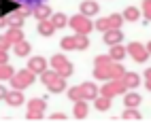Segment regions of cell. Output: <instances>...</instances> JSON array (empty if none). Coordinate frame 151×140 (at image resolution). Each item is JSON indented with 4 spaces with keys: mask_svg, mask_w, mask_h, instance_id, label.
I'll use <instances>...</instances> for the list:
<instances>
[{
    "mask_svg": "<svg viewBox=\"0 0 151 140\" xmlns=\"http://www.w3.org/2000/svg\"><path fill=\"white\" fill-rule=\"evenodd\" d=\"M130 49H132V53H134V57L136 59H140V62H143V59H147V51H145V47H140V45H130Z\"/></svg>",
    "mask_w": 151,
    "mask_h": 140,
    "instance_id": "16",
    "label": "cell"
},
{
    "mask_svg": "<svg viewBox=\"0 0 151 140\" xmlns=\"http://www.w3.org/2000/svg\"><path fill=\"white\" fill-rule=\"evenodd\" d=\"M4 100H6V104H11V106H19L24 102V94H22V89H13V91H6Z\"/></svg>",
    "mask_w": 151,
    "mask_h": 140,
    "instance_id": "7",
    "label": "cell"
},
{
    "mask_svg": "<svg viewBox=\"0 0 151 140\" xmlns=\"http://www.w3.org/2000/svg\"><path fill=\"white\" fill-rule=\"evenodd\" d=\"M53 24H51V19H49V21H47V19H41V21H38V32H41L43 36H51L53 34Z\"/></svg>",
    "mask_w": 151,
    "mask_h": 140,
    "instance_id": "10",
    "label": "cell"
},
{
    "mask_svg": "<svg viewBox=\"0 0 151 140\" xmlns=\"http://www.w3.org/2000/svg\"><path fill=\"white\" fill-rule=\"evenodd\" d=\"M9 62V55H6V49H0V64H6Z\"/></svg>",
    "mask_w": 151,
    "mask_h": 140,
    "instance_id": "30",
    "label": "cell"
},
{
    "mask_svg": "<svg viewBox=\"0 0 151 140\" xmlns=\"http://www.w3.org/2000/svg\"><path fill=\"white\" fill-rule=\"evenodd\" d=\"M98 28H100V30H109V19H100V21H98Z\"/></svg>",
    "mask_w": 151,
    "mask_h": 140,
    "instance_id": "31",
    "label": "cell"
},
{
    "mask_svg": "<svg viewBox=\"0 0 151 140\" xmlns=\"http://www.w3.org/2000/svg\"><path fill=\"white\" fill-rule=\"evenodd\" d=\"M68 98H70V100H75V102H77V100H83L81 87H75V89H70V91H68Z\"/></svg>",
    "mask_w": 151,
    "mask_h": 140,
    "instance_id": "21",
    "label": "cell"
},
{
    "mask_svg": "<svg viewBox=\"0 0 151 140\" xmlns=\"http://www.w3.org/2000/svg\"><path fill=\"white\" fill-rule=\"evenodd\" d=\"M13 47H15V53H17L19 57H26V55L30 53V45H28V43L24 41V38H22V41H17V43H15Z\"/></svg>",
    "mask_w": 151,
    "mask_h": 140,
    "instance_id": "12",
    "label": "cell"
},
{
    "mask_svg": "<svg viewBox=\"0 0 151 140\" xmlns=\"http://www.w3.org/2000/svg\"><path fill=\"white\" fill-rule=\"evenodd\" d=\"M4 96H6V89H4V85H0V100H4Z\"/></svg>",
    "mask_w": 151,
    "mask_h": 140,
    "instance_id": "35",
    "label": "cell"
},
{
    "mask_svg": "<svg viewBox=\"0 0 151 140\" xmlns=\"http://www.w3.org/2000/svg\"><path fill=\"white\" fill-rule=\"evenodd\" d=\"M51 66H53V70L60 74V76H68V74H73V66L68 64V59L64 57V55H53L51 57Z\"/></svg>",
    "mask_w": 151,
    "mask_h": 140,
    "instance_id": "2",
    "label": "cell"
},
{
    "mask_svg": "<svg viewBox=\"0 0 151 140\" xmlns=\"http://www.w3.org/2000/svg\"><path fill=\"white\" fill-rule=\"evenodd\" d=\"M62 49H75V38L73 36L62 38Z\"/></svg>",
    "mask_w": 151,
    "mask_h": 140,
    "instance_id": "24",
    "label": "cell"
},
{
    "mask_svg": "<svg viewBox=\"0 0 151 140\" xmlns=\"http://www.w3.org/2000/svg\"><path fill=\"white\" fill-rule=\"evenodd\" d=\"M51 24H53V28H64V26H66V15L55 13V15L51 17Z\"/></svg>",
    "mask_w": 151,
    "mask_h": 140,
    "instance_id": "18",
    "label": "cell"
},
{
    "mask_svg": "<svg viewBox=\"0 0 151 140\" xmlns=\"http://www.w3.org/2000/svg\"><path fill=\"white\" fill-rule=\"evenodd\" d=\"M24 15H22V11H19V9H17V11H13V13H9L6 15V26H11V28H22L24 26Z\"/></svg>",
    "mask_w": 151,
    "mask_h": 140,
    "instance_id": "6",
    "label": "cell"
},
{
    "mask_svg": "<svg viewBox=\"0 0 151 140\" xmlns=\"http://www.w3.org/2000/svg\"><path fill=\"white\" fill-rule=\"evenodd\" d=\"M109 106H111V100H109V98H100L98 102H96V108H98V111H104V108H109Z\"/></svg>",
    "mask_w": 151,
    "mask_h": 140,
    "instance_id": "23",
    "label": "cell"
},
{
    "mask_svg": "<svg viewBox=\"0 0 151 140\" xmlns=\"http://www.w3.org/2000/svg\"><path fill=\"white\" fill-rule=\"evenodd\" d=\"M51 119H60V121H62V119H66V115H64V113H53Z\"/></svg>",
    "mask_w": 151,
    "mask_h": 140,
    "instance_id": "33",
    "label": "cell"
},
{
    "mask_svg": "<svg viewBox=\"0 0 151 140\" xmlns=\"http://www.w3.org/2000/svg\"><path fill=\"white\" fill-rule=\"evenodd\" d=\"M136 117H138V115H136L134 111H128V113H126V119H136Z\"/></svg>",
    "mask_w": 151,
    "mask_h": 140,
    "instance_id": "34",
    "label": "cell"
},
{
    "mask_svg": "<svg viewBox=\"0 0 151 140\" xmlns=\"http://www.w3.org/2000/svg\"><path fill=\"white\" fill-rule=\"evenodd\" d=\"M96 13H98V4L96 2H89L87 0V2L81 4V15H96Z\"/></svg>",
    "mask_w": 151,
    "mask_h": 140,
    "instance_id": "14",
    "label": "cell"
},
{
    "mask_svg": "<svg viewBox=\"0 0 151 140\" xmlns=\"http://www.w3.org/2000/svg\"><path fill=\"white\" fill-rule=\"evenodd\" d=\"M87 113V104L83 102V100H77V106H75V115L77 117H85Z\"/></svg>",
    "mask_w": 151,
    "mask_h": 140,
    "instance_id": "20",
    "label": "cell"
},
{
    "mask_svg": "<svg viewBox=\"0 0 151 140\" xmlns=\"http://www.w3.org/2000/svg\"><path fill=\"white\" fill-rule=\"evenodd\" d=\"M32 13H34V17L41 21V19H47L49 15H51V9H49L47 4H43V2H38V4H34L32 6Z\"/></svg>",
    "mask_w": 151,
    "mask_h": 140,
    "instance_id": "9",
    "label": "cell"
},
{
    "mask_svg": "<svg viewBox=\"0 0 151 140\" xmlns=\"http://www.w3.org/2000/svg\"><path fill=\"white\" fill-rule=\"evenodd\" d=\"M47 108V102L45 100H30L28 102V119H41L43 117V111Z\"/></svg>",
    "mask_w": 151,
    "mask_h": 140,
    "instance_id": "3",
    "label": "cell"
},
{
    "mask_svg": "<svg viewBox=\"0 0 151 140\" xmlns=\"http://www.w3.org/2000/svg\"><path fill=\"white\" fill-rule=\"evenodd\" d=\"M15 70L9 66V64H0V81H4V79H11Z\"/></svg>",
    "mask_w": 151,
    "mask_h": 140,
    "instance_id": "17",
    "label": "cell"
},
{
    "mask_svg": "<svg viewBox=\"0 0 151 140\" xmlns=\"http://www.w3.org/2000/svg\"><path fill=\"white\" fill-rule=\"evenodd\" d=\"M122 55H124V49H122V47H113V51H111V57H115V59H117V57H122Z\"/></svg>",
    "mask_w": 151,
    "mask_h": 140,
    "instance_id": "27",
    "label": "cell"
},
{
    "mask_svg": "<svg viewBox=\"0 0 151 140\" xmlns=\"http://www.w3.org/2000/svg\"><path fill=\"white\" fill-rule=\"evenodd\" d=\"M119 36H122V34L113 30V32H106V34H104V41H106V43H117V41H119Z\"/></svg>",
    "mask_w": 151,
    "mask_h": 140,
    "instance_id": "22",
    "label": "cell"
},
{
    "mask_svg": "<svg viewBox=\"0 0 151 140\" xmlns=\"http://www.w3.org/2000/svg\"><path fill=\"white\" fill-rule=\"evenodd\" d=\"M149 49H151V45H149Z\"/></svg>",
    "mask_w": 151,
    "mask_h": 140,
    "instance_id": "37",
    "label": "cell"
},
{
    "mask_svg": "<svg viewBox=\"0 0 151 140\" xmlns=\"http://www.w3.org/2000/svg\"><path fill=\"white\" fill-rule=\"evenodd\" d=\"M47 87L51 89V91H55V94H60V91H64V89H66V83H64V76H60V74H58V76H55V79H53V81L49 83Z\"/></svg>",
    "mask_w": 151,
    "mask_h": 140,
    "instance_id": "11",
    "label": "cell"
},
{
    "mask_svg": "<svg viewBox=\"0 0 151 140\" xmlns=\"http://www.w3.org/2000/svg\"><path fill=\"white\" fill-rule=\"evenodd\" d=\"M11 83H13V89H22V91H24L28 85L34 83V72H30L28 68L26 70H19V72H13Z\"/></svg>",
    "mask_w": 151,
    "mask_h": 140,
    "instance_id": "1",
    "label": "cell"
},
{
    "mask_svg": "<svg viewBox=\"0 0 151 140\" xmlns=\"http://www.w3.org/2000/svg\"><path fill=\"white\" fill-rule=\"evenodd\" d=\"M19 9V2L17 0H0V15H9V13H13Z\"/></svg>",
    "mask_w": 151,
    "mask_h": 140,
    "instance_id": "8",
    "label": "cell"
},
{
    "mask_svg": "<svg viewBox=\"0 0 151 140\" xmlns=\"http://www.w3.org/2000/svg\"><path fill=\"white\" fill-rule=\"evenodd\" d=\"M28 70H30V72H34V74H43L47 70V59L45 57H32V59H30V64H28Z\"/></svg>",
    "mask_w": 151,
    "mask_h": 140,
    "instance_id": "5",
    "label": "cell"
},
{
    "mask_svg": "<svg viewBox=\"0 0 151 140\" xmlns=\"http://www.w3.org/2000/svg\"><path fill=\"white\" fill-rule=\"evenodd\" d=\"M70 26H73L79 34H87L89 30H92V24H89L87 15H77V17H73V19H70Z\"/></svg>",
    "mask_w": 151,
    "mask_h": 140,
    "instance_id": "4",
    "label": "cell"
},
{
    "mask_svg": "<svg viewBox=\"0 0 151 140\" xmlns=\"http://www.w3.org/2000/svg\"><path fill=\"white\" fill-rule=\"evenodd\" d=\"M73 38H75V49H85V47H87V38H85V34H79V32H77Z\"/></svg>",
    "mask_w": 151,
    "mask_h": 140,
    "instance_id": "19",
    "label": "cell"
},
{
    "mask_svg": "<svg viewBox=\"0 0 151 140\" xmlns=\"http://www.w3.org/2000/svg\"><path fill=\"white\" fill-rule=\"evenodd\" d=\"M81 94H83V100H94L96 98V87L94 85H89V83H85V85H81Z\"/></svg>",
    "mask_w": 151,
    "mask_h": 140,
    "instance_id": "15",
    "label": "cell"
},
{
    "mask_svg": "<svg viewBox=\"0 0 151 140\" xmlns=\"http://www.w3.org/2000/svg\"><path fill=\"white\" fill-rule=\"evenodd\" d=\"M136 81H138V79H136L134 74H128V85H130V87H134V85H136Z\"/></svg>",
    "mask_w": 151,
    "mask_h": 140,
    "instance_id": "32",
    "label": "cell"
},
{
    "mask_svg": "<svg viewBox=\"0 0 151 140\" xmlns=\"http://www.w3.org/2000/svg\"><path fill=\"white\" fill-rule=\"evenodd\" d=\"M17 2H24V6H28V9H32L34 4H38V2H43V0H17Z\"/></svg>",
    "mask_w": 151,
    "mask_h": 140,
    "instance_id": "28",
    "label": "cell"
},
{
    "mask_svg": "<svg viewBox=\"0 0 151 140\" xmlns=\"http://www.w3.org/2000/svg\"><path fill=\"white\" fill-rule=\"evenodd\" d=\"M4 36L9 38V41H11V45H15L17 41H22V38H24V32H22L19 28H11V30H9V32H6Z\"/></svg>",
    "mask_w": 151,
    "mask_h": 140,
    "instance_id": "13",
    "label": "cell"
},
{
    "mask_svg": "<svg viewBox=\"0 0 151 140\" xmlns=\"http://www.w3.org/2000/svg\"><path fill=\"white\" fill-rule=\"evenodd\" d=\"M136 17H138V11H136V9H128V11H126V19L132 21V19H136Z\"/></svg>",
    "mask_w": 151,
    "mask_h": 140,
    "instance_id": "26",
    "label": "cell"
},
{
    "mask_svg": "<svg viewBox=\"0 0 151 140\" xmlns=\"http://www.w3.org/2000/svg\"><path fill=\"white\" fill-rule=\"evenodd\" d=\"M2 26H6V17H4V15H0V28H2Z\"/></svg>",
    "mask_w": 151,
    "mask_h": 140,
    "instance_id": "36",
    "label": "cell"
},
{
    "mask_svg": "<svg viewBox=\"0 0 151 140\" xmlns=\"http://www.w3.org/2000/svg\"><path fill=\"white\" fill-rule=\"evenodd\" d=\"M9 47H11V41L6 36H0V49H9Z\"/></svg>",
    "mask_w": 151,
    "mask_h": 140,
    "instance_id": "29",
    "label": "cell"
},
{
    "mask_svg": "<svg viewBox=\"0 0 151 140\" xmlns=\"http://www.w3.org/2000/svg\"><path fill=\"white\" fill-rule=\"evenodd\" d=\"M138 102H140L138 96H128V98H126V104H128V106H136Z\"/></svg>",
    "mask_w": 151,
    "mask_h": 140,
    "instance_id": "25",
    "label": "cell"
}]
</instances>
